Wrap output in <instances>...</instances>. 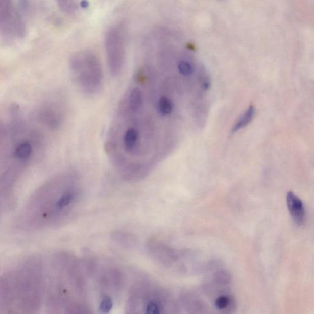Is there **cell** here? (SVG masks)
Returning a JSON list of instances; mask_svg holds the SVG:
<instances>
[{
    "label": "cell",
    "mask_w": 314,
    "mask_h": 314,
    "mask_svg": "<svg viewBox=\"0 0 314 314\" xmlns=\"http://www.w3.org/2000/svg\"><path fill=\"white\" fill-rule=\"evenodd\" d=\"M45 283L44 264L38 257L30 258L0 274V314L38 312Z\"/></svg>",
    "instance_id": "6da1fadb"
},
{
    "label": "cell",
    "mask_w": 314,
    "mask_h": 314,
    "mask_svg": "<svg viewBox=\"0 0 314 314\" xmlns=\"http://www.w3.org/2000/svg\"><path fill=\"white\" fill-rule=\"evenodd\" d=\"M74 189L54 180L41 186L27 201L19 214L17 226L26 231L52 226L65 214L74 202Z\"/></svg>",
    "instance_id": "7a4b0ae2"
},
{
    "label": "cell",
    "mask_w": 314,
    "mask_h": 314,
    "mask_svg": "<svg viewBox=\"0 0 314 314\" xmlns=\"http://www.w3.org/2000/svg\"><path fill=\"white\" fill-rule=\"evenodd\" d=\"M72 68L81 87L88 91L95 90L102 82V68L99 60L90 53H81L72 61Z\"/></svg>",
    "instance_id": "3957f363"
},
{
    "label": "cell",
    "mask_w": 314,
    "mask_h": 314,
    "mask_svg": "<svg viewBox=\"0 0 314 314\" xmlns=\"http://www.w3.org/2000/svg\"><path fill=\"white\" fill-rule=\"evenodd\" d=\"M109 63L111 66L121 67L124 54V38L123 31L120 28L111 29L106 37Z\"/></svg>",
    "instance_id": "277c9868"
},
{
    "label": "cell",
    "mask_w": 314,
    "mask_h": 314,
    "mask_svg": "<svg viewBox=\"0 0 314 314\" xmlns=\"http://www.w3.org/2000/svg\"><path fill=\"white\" fill-rule=\"evenodd\" d=\"M286 203L293 220L298 225L303 224L306 212L302 201L293 192L289 191L286 195Z\"/></svg>",
    "instance_id": "5b68a950"
},
{
    "label": "cell",
    "mask_w": 314,
    "mask_h": 314,
    "mask_svg": "<svg viewBox=\"0 0 314 314\" xmlns=\"http://www.w3.org/2000/svg\"><path fill=\"white\" fill-rule=\"evenodd\" d=\"M138 128L130 126L125 132L123 138V146L128 154H135L139 151L141 135Z\"/></svg>",
    "instance_id": "8992f818"
},
{
    "label": "cell",
    "mask_w": 314,
    "mask_h": 314,
    "mask_svg": "<svg viewBox=\"0 0 314 314\" xmlns=\"http://www.w3.org/2000/svg\"><path fill=\"white\" fill-rule=\"evenodd\" d=\"M144 96L139 87L133 88L130 90L127 101V110L130 114H136L141 111L144 106Z\"/></svg>",
    "instance_id": "52a82bcc"
},
{
    "label": "cell",
    "mask_w": 314,
    "mask_h": 314,
    "mask_svg": "<svg viewBox=\"0 0 314 314\" xmlns=\"http://www.w3.org/2000/svg\"><path fill=\"white\" fill-rule=\"evenodd\" d=\"M173 103L167 96H161L156 104V109L160 117H167L172 113Z\"/></svg>",
    "instance_id": "ba28073f"
},
{
    "label": "cell",
    "mask_w": 314,
    "mask_h": 314,
    "mask_svg": "<svg viewBox=\"0 0 314 314\" xmlns=\"http://www.w3.org/2000/svg\"><path fill=\"white\" fill-rule=\"evenodd\" d=\"M255 113V109L254 106H251L248 108L245 113L242 115L241 117L237 120V123L234 125L232 131L233 133H235L240 129H243L251 123L254 117Z\"/></svg>",
    "instance_id": "9c48e42d"
},
{
    "label": "cell",
    "mask_w": 314,
    "mask_h": 314,
    "mask_svg": "<svg viewBox=\"0 0 314 314\" xmlns=\"http://www.w3.org/2000/svg\"><path fill=\"white\" fill-rule=\"evenodd\" d=\"M32 152V148L31 145L27 142H22L16 148V151L14 152V156L17 159L25 160L30 156Z\"/></svg>",
    "instance_id": "30bf717a"
},
{
    "label": "cell",
    "mask_w": 314,
    "mask_h": 314,
    "mask_svg": "<svg viewBox=\"0 0 314 314\" xmlns=\"http://www.w3.org/2000/svg\"><path fill=\"white\" fill-rule=\"evenodd\" d=\"M177 68L180 74L184 76H188L192 74L194 71V68L190 62L185 60H179L177 64Z\"/></svg>",
    "instance_id": "8fae6325"
},
{
    "label": "cell",
    "mask_w": 314,
    "mask_h": 314,
    "mask_svg": "<svg viewBox=\"0 0 314 314\" xmlns=\"http://www.w3.org/2000/svg\"><path fill=\"white\" fill-rule=\"evenodd\" d=\"M231 302V298L229 296L225 295H221L216 299L215 301V306L219 310H226L230 307Z\"/></svg>",
    "instance_id": "7c38bea8"
},
{
    "label": "cell",
    "mask_w": 314,
    "mask_h": 314,
    "mask_svg": "<svg viewBox=\"0 0 314 314\" xmlns=\"http://www.w3.org/2000/svg\"><path fill=\"white\" fill-rule=\"evenodd\" d=\"M112 302L111 299L108 297H104L100 304V310L102 312L107 313L111 309Z\"/></svg>",
    "instance_id": "4fadbf2b"
}]
</instances>
